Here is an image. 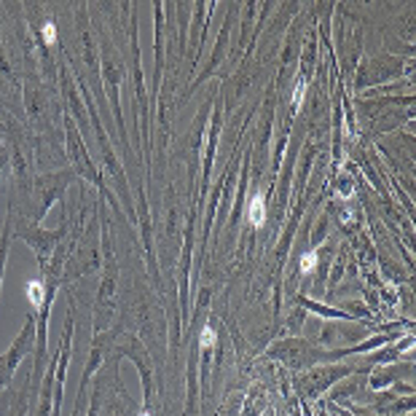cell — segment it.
I'll return each mask as SVG.
<instances>
[{
    "label": "cell",
    "instance_id": "1",
    "mask_svg": "<svg viewBox=\"0 0 416 416\" xmlns=\"http://www.w3.org/2000/svg\"><path fill=\"white\" fill-rule=\"evenodd\" d=\"M403 70H406V68H403V62H400L397 57H392V54H382V57L370 59V62H366V65L360 68L355 89L360 92L363 86L384 83V81H387V78H392V75H403Z\"/></svg>",
    "mask_w": 416,
    "mask_h": 416
},
{
    "label": "cell",
    "instance_id": "2",
    "mask_svg": "<svg viewBox=\"0 0 416 416\" xmlns=\"http://www.w3.org/2000/svg\"><path fill=\"white\" fill-rule=\"evenodd\" d=\"M352 373H357L352 366H328V368H315V370H309L304 379H301V387L306 390L309 397H315L319 392L325 390L330 382H336V379H346V376H352Z\"/></svg>",
    "mask_w": 416,
    "mask_h": 416
},
{
    "label": "cell",
    "instance_id": "3",
    "mask_svg": "<svg viewBox=\"0 0 416 416\" xmlns=\"http://www.w3.org/2000/svg\"><path fill=\"white\" fill-rule=\"evenodd\" d=\"M30 339H32V322H27V328L22 330V336L17 339V344L11 346V352L6 355V360L0 363V387L11 379V373H14V368H17V363H19V357L25 355V346L30 344Z\"/></svg>",
    "mask_w": 416,
    "mask_h": 416
},
{
    "label": "cell",
    "instance_id": "4",
    "mask_svg": "<svg viewBox=\"0 0 416 416\" xmlns=\"http://www.w3.org/2000/svg\"><path fill=\"white\" fill-rule=\"evenodd\" d=\"M266 199L261 191H255V194L250 196V201H247V221L252 223L255 228H264L266 226Z\"/></svg>",
    "mask_w": 416,
    "mask_h": 416
},
{
    "label": "cell",
    "instance_id": "5",
    "mask_svg": "<svg viewBox=\"0 0 416 416\" xmlns=\"http://www.w3.org/2000/svg\"><path fill=\"white\" fill-rule=\"evenodd\" d=\"M298 306H301V309H309V312H315V315H322V317H330V319H352L349 312L322 306L319 301H312V298H306V295H298Z\"/></svg>",
    "mask_w": 416,
    "mask_h": 416
},
{
    "label": "cell",
    "instance_id": "6",
    "mask_svg": "<svg viewBox=\"0 0 416 416\" xmlns=\"http://www.w3.org/2000/svg\"><path fill=\"white\" fill-rule=\"evenodd\" d=\"M406 373H411V366H403V368H382L376 376H370V387L373 390H382L384 384H390L395 379H400V376H406Z\"/></svg>",
    "mask_w": 416,
    "mask_h": 416
},
{
    "label": "cell",
    "instance_id": "7",
    "mask_svg": "<svg viewBox=\"0 0 416 416\" xmlns=\"http://www.w3.org/2000/svg\"><path fill=\"white\" fill-rule=\"evenodd\" d=\"M25 295L32 309H43V304H46V285H43V279H30L25 285Z\"/></svg>",
    "mask_w": 416,
    "mask_h": 416
},
{
    "label": "cell",
    "instance_id": "8",
    "mask_svg": "<svg viewBox=\"0 0 416 416\" xmlns=\"http://www.w3.org/2000/svg\"><path fill=\"white\" fill-rule=\"evenodd\" d=\"M317 264H319V247L309 250V252H301V261H298V271H301V277L315 274V271H317Z\"/></svg>",
    "mask_w": 416,
    "mask_h": 416
},
{
    "label": "cell",
    "instance_id": "9",
    "mask_svg": "<svg viewBox=\"0 0 416 416\" xmlns=\"http://www.w3.org/2000/svg\"><path fill=\"white\" fill-rule=\"evenodd\" d=\"M306 89H309V78L298 75V78H295L293 95H290V108H293V113H298V110H301V102L306 99Z\"/></svg>",
    "mask_w": 416,
    "mask_h": 416
},
{
    "label": "cell",
    "instance_id": "10",
    "mask_svg": "<svg viewBox=\"0 0 416 416\" xmlns=\"http://www.w3.org/2000/svg\"><path fill=\"white\" fill-rule=\"evenodd\" d=\"M212 346H215V328L207 325V328L201 330V336H199V349L207 352V349H212Z\"/></svg>",
    "mask_w": 416,
    "mask_h": 416
},
{
    "label": "cell",
    "instance_id": "11",
    "mask_svg": "<svg viewBox=\"0 0 416 416\" xmlns=\"http://www.w3.org/2000/svg\"><path fill=\"white\" fill-rule=\"evenodd\" d=\"M41 35H43V43L46 46H54L57 43V25L54 22H43V27H41Z\"/></svg>",
    "mask_w": 416,
    "mask_h": 416
},
{
    "label": "cell",
    "instance_id": "12",
    "mask_svg": "<svg viewBox=\"0 0 416 416\" xmlns=\"http://www.w3.org/2000/svg\"><path fill=\"white\" fill-rule=\"evenodd\" d=\"M6 252H8V237L0 242V285H3V269H6Z\"/></svg>",
    "mask_w": 416,
    "mask_h": 416
},
{
    "label": "cell",
    "instance_id": "13",
    "mask_svg": "<svg viewBox=\"0 0 416 416\" xmlns=\"http://www.w3.org/2000/svg\"><path fill=\"white\" fill-rule=\"evenodd\" d=\"M339 194L341 196L352 194V180H349V177H341V180H339Z\"/></svg>",
    "mask_w": 416,
    "mask_h": 416
},
{
    "label": "cell",
    "instance_id": "14",
    "mask_svg": "<svg viewBox=\"0 0 416 416\" xmlns=\"http://www.w3.org/2000/svg\"><path fill=\"white\" fill-rule=\"evenodd\" d=\"M140 416H150V408H146V411H143Z\"/></svg>",
    "mask_w": 416,
    "mask_h": 416
}]
</instances>
